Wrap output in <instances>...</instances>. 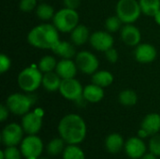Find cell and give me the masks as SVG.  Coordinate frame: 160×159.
I'll return each instance as SVG.
<instances>
[{
	"label": "cell",
	"mask_w": 160,
	"mask_h": 159,
	"mask_svg": "<svg viewBox=\"0 0 160 159\" xmlns=\"http://www.w3.org/2000/svg\"><path fill=\"white\" fill-rule=\"evenodd\" d=\"M154 18H155L156 22H158V23L160 25V10L158 12V13H157V14H156V15H155V16H154Z\"/></svg>",
	"instance_id": "obj_40"
},
{
	"label": "cell",
	"mask_w": 160,
	"mask_h": 159,
	"mask_svg": "<svg viewBox=\"0 0 160 159\" xmlns=\"http://www.w3.org/2000/svg\"><path fill=\"white\" fill-rule=\"evenodd\" d=\"M43 75L35 67H28L22 70L18 76V84L22 91L31 93L42 84Z\"/></svg>",
	"instance_id": "obj_3"
},
{
	"label": "cell",
	"mask_w": 160,
	"mask_h": 159,
	"mask_svg": "<svg viewBox=\"0 0 160 159\" xmlns=\"http://www.w3.org/2000/svg\"><path fill=\"white\" fill-rule=\"evenodd\" d=\"M125 147L123 137L118 133H112L105 140V148L110 154H118Z\"/></svg>",
	"instance_id": "obj_18"
},
{
	"label": "cell",
	"mask_w": 160,
	"mask_h": 159,
	"mask_svg": "<svg viewBox=\"0 0 160 159\" xmlns=\"http://www.w3.org/2000/svg\"><path fill=\"white\" fill-rule=\"evenodd\" d=\"M66 142L65 141L59 137V138H54L52 140H51L47 146H46V151H47V154L51 157H57L59 156L60 154L63 153L64 149L66 148L65 146Z\"/></svg>",
	"instance_id": "obj_23"
},
{
	"label": "cell",
	"mask_w": 160,
	"mask_h": 159,
	"mask_svg": "<svg viewBox=\"0 0 160 159\" xmlns=\"http://www.w3.org/2000/svg\"><path fill=\"white\" fill-rule=\"evenodd\" d=\"M63 1H64V5L66 7L75 9V10L81 4V0H63Z\"/></svg>",
	"instance_id": "obj_36"
},
{
	"label": "cell",
	"mask_w": 160,
	"mask_h": 159,
	"mask_svg": "<svg viewBox=\"0 0 160 159\" xmlns=\"http://www.w3.org/2000/svg\"><path fill=\"white\" fill-rule=\"evenodd\" d=\"M141 128L144 129L149 136H154L160 131V115L158 113L147 114L142 122Z\"/></svg>",
	"instance_id": "obj_17"
},
{
	"label": "cell",
	"mask_w": 160,
	"mask_h": 159,
	"mask_svg": "<svg viewBox=\"0 0 160 159\" xmlns=\"http://www.w3.org/2000/svg\"><path fill=\"white\" fill-rule=\"evenodd\" d=\"M43 112L40 109L35 112H28L22 118V127L27 135H37L42 127Z\"/></svg>",
	"instance_id": "obj_10"
},
{
	"label": "cell",
	"mask_w": 160,
	"mask_h": 159,
	"mask_svg": "<svg viewBox=\"0 0 160 159\" xmlns=\"http://www.w3.org/2000/svg\"><path fill=\"white\" fill-rule=\"evenodd\" d=\"M28 42L38 49H52L60 40L57 28L49 23L39 24L34 27L27 36Z\"/></svg>",
	"instance_id": "obj_2"
},
{
	"label": "cell",
	"mask_w": 160,
	"mask_h": 159,
	"mask_svg": "<svg viewBox=\"0 0 160 159\" xmlns=\"http://www.w3.org/2000/svg\"><path fill=\"white\" fill-rule=\"evenodd\" d=\"M121 37L127 45L137 46L141 41V32L136 26L128 23L121 31Z\"/></svg>",
	"instance_id": "obj_16"
},
{
	"label": "cell",
	"mask_w": 160,
	"mask_h": 159,
	"mask_svg": "<svg viewBox=\"0 0 160 159\" xmlns=\"http://www.w3.org/2000/svg\"><path fill=\"white\" fill-rule=\"evenodd\" d=\"M77 65L70 59H63L56 65V73L62 80L74 78L77 73Z\"/></svg>",
	"instance_id": "obj_15"
},
{
	"label": "cell",
	"mask_w": 160,
	"mask_h": 159,
	"mask_svg": "<svg viewBox=\"0 0 160 159\" xmlns=\"http://www.w3.org/2000/svg\"><path fill=\"white\" fill-rule=\"evenodd\" d=\"M37 15L39 19L41 20H44V21H47V20H50L52 18H53L54 16V10H53V7L48 4H40L37 7Z\"/></svg>",
	"instance_id": "obj_29"
},
{
	"label": "cell",
	"mask_w": 160,
	"mask_h": 159,
	"mask_svg": "<svg viewBox=\"0 0 160 159\" xmlns=\"http://www.w3.org/2000/svg\"><path fill=\"white\" fill-rule=\"evenodd\" d=\"M11 62L10 59L4 53H2L0 55V72L1 73H5L6 71H8L10 67Z\"/></svg>",
	"instance_id": "obj_34"
},
{
	"label": "cell",
	"mask_w": 160,
	"mask_h": 159,
	"mask_svg": "<svg viewBox=\"0 0 160 159\" xmlns=\"http://www.w3.org/2000/svg\"><path fill=\"white\" fill-rule=\"evenodd\" d=\"M38 159H47V158H45V157H38Z\"/></svg>",
	"instance_id": "obj_41"
},
{
	"label": "cell",
	"mask_w": 160,
	"mask_h": 159,
	"mask_svg": "<svg viewBox=\"0 0 160 159\" xmlns=\"http://www.w3.org/2000/svg\"><path fill=\"white\" fill-rule=\"evenodd\" d=\"M90 43L92 47L100 52H106L113 45V37L108 32L97 31L90 37Z\"/></svg>",
	"instance_id": "obj_13"
},
{
	"label": "cell",
	"mask_w": 160,
	"mask_h": 159,
	"mask_svg": "<svg viewBox=\"0 0 160 159\" xmlns=\"http://www.w3.org/2000/svg\"><path fill=\"white\" fill-rule=\"evenodd\" d=\"M59 136L67 144L82 143L87 133V127L84 120L78 114L69 113L65 115L58 124Z\"/></svg>",
	"instance_id": "obj_1"
},
{
	"label": "cell",
	"mask_w": 160,
	"mask_h": 159,
	"mask_svg": "<svg viewBox=\"0 0 160 159\" xmlns=\"http://www.w3.org/2000/svg\"><path fill=\"white\" fill-rule=\"evenodd\" d=\"M89 39V30L85 25H77L71 31V40L75 45H82Z\"/></svg>",
	"instance_id": "obj_22"
},
{
	"label": "cell",
	"mask_w": 160,
	"mask_h": 159,
	"mask_svg": "<svg viewBox=\"0 0 160 159\" xmlns=\"http://www.w3.org/2000/svg\"><path fill=\"white\" fill-rule=\"evenodd\" d=\"M92 82L93 83L100 86V87H107L111 85L113 82V76L111 72L105 71V70H100L96 73H94L92 77Z\"/></svg>",
	"instance_id": "obj_24"
},
{
	"label": "cell",
	"mask_w": 160,
	"mask_h": 159,
	"mask_svg": "<svg viewBox=\"0 0 160 159\" xmlns=\"http://www.w3.org/2000/svg\"><path fill=\"white\" fill-rule=\"evenodd\" d=\"M142 9L137 0H119L116 5V15L125 23H132L136 22Z\"/></svg>",
	"instance_id": "obj_5"
},
{
	"label": "cell",
	"mask_w": 160,
	"mask_h": 159,
	"mask_svg": "<svg viewBox=\"0 0 160 159\" xmlns=\"http://www.w3.org/2000/svg\"><path fill=\"white\" fill-rule=\"evenodd\" d=\"M140 159H158V157L155 156L153 153L149 152V153H145Z\"/></svg>",
	"instance_id": "obj_38"
},
{
	"label": "cell",
	"mask_w": 160,
	"mask_h": 159,
	"mask_svg": "<svg viewBox=\"0 0 160 159\" xmlns=\"http://www.w3.org/2000/svg\"><path fill=\"white\" fill-rule=\"evenodd\" d=\"M19 7L22 11H32L37 7V0H21Z\"/></svg>",
	"instance_id": "obj_33"
},
{
	"label": "cell",
	"mask_w": 160,
	"mask_h": 159,
	"mask_svg": "<svg viewBox=\"0 0 160 159\" xmlns=\"http://www.w3.org/2000/svg\"><path fill=\"white\" fill-rule=\"evenodd\" d=\"M77 67L85 74H93L98 67V60L95 54L87 51H82L76 55Z\"/></svg>",
	"instance_id": "obj_11"
},
{
	"label": "cell",
	"mask_w": 160,
	"mask_h": 159,
	"mask_svg": "<svg viewBox=\"0 0 160 159\" xmlns=\"http://www.w3.org/2000/svg\"><path fill=\"white\" fill-rule=\"evenodd\" d=\"M156 48L148 43L139 44L135 50V58L138 62L142 64H147L153 62L157 57Z\"/></svg>",
	"instance_id": "obj_14"
},
{
	"label": "cell",
	"mask_w": 160,
	"mask_h": 159,
	"mask_svg": "<svg viewBox=\"0 0 160 159\" xmlns=\"http://www.w3.org/2000/svg\"><path fill=\"white\" fill-rule=\"evenodd\" d=\"M142 11L147 16H155L160 10V0H139Z\"/></svg>",
	"instance_id": "obj_26"
},
{
	"label": "cell",
	"mask_w": 160,
	"mask_h": 159,
	"mask_svg": "<svg viewBox=\"0 0 160 159\" xmlns=\"http://www.w3.org/2000/svg\"><path fill=\"white\" fill-rule=\"evenodd\" d=\"M123 22L120 20V18L116 15V16H111L109 17L106 22H105V26H106V29L109 31V32H116L120 29L121 27V23Z\"/></svg>",
	"instance_id": "obj_31"
},
{
	"label": "cell",
	"mask_w": 160,
	"mask_h": 159,
	"mask_svg": "<svg viewBox=\"0 0 160 159\" xmlns=\"http://www.w3.org/2000/svg\"><path fill=\"white\" fill-rule=\"evenodd\" d=\"M63 159H85L83 150L77 144H68L62 153Z\"/></svg>",
	"instance_id": "obj_25"
},
{
	"label": "cell",
	"mask_w": 160,
	"mask_h": 159,
	"mask_svg": "<svg viewBox=\"0 0 160 159\" xmlns=\"http://www.w3.org/2000/svg\"><path fill=\"white\" fill-rule=\"evenodd\" d=\"M61 78L57 73L48 72L43 75L42 78V86L49 92H55L59 90L61 85Z\"/></svg>",
	"instance_id": "obj_21"
},
{
	"label": "cell",
	"mask_w": 160,
	"mask_h": 159,
	"mask_svg": "<svg viewBox=\"0 0 160 159\" xmlns=\"http://www.w3.org/2000/svg\"><path fill=\"white\" fill-rule=\"evenodd\" d=\"M56 65H57V63L52 56L46 55L40 59V61L38 63V68L41 72L48 73V72H52L53 69H55Z\"/></svg>",
	"instance_id": "obj_28"
},
{
	"label": "cell",
	"mask_w": 160,
	"mask_h": 159,
	"mask_svg": "<svg viewBox=\"0 0 160 159\" xmlns=\"http://www.w3.org/2000/svg\"><path fill=\"white\" fill-rule=\"evenodd\" d=\"M104 97V91L102 87L93 83L85 86L83 88V99L91 102V103H97L102 100Z\"/></svg>",
	"instance_id": "obj_19"
},
{
	"label": "cell",
	"mask_w": 160,
	"mask_h": 159,
	"mask_svg": "<svg viewBox=\"0 0 160 159\" xmlns=\"http://www.w3.org/2000/svg\"><path fill=\"white\" fill-rule=\"evenodd\" d=\"M138 135H139V137L141 138V139H145V138H147L148 136H149V134L144 130V129H142V128H141L140 130H139V133H138Z\"/></svg>",
	"instance_id": "obj_39"
},
{
	"label": "cell",
	"mask_w": 160,
	"mask_h": 159,
	"mask_svg": "<svg viewBox=\"0 0 160 159\" xmlns=\"http://www.w3.org/2000/svg\"><path fill=\"white\" fill-rule=\"evenodd\" d=\"M1 159H22V155L16 146H7L0 152Z\"/></svg>",
	"instance_id": "obj_30"
},
{
	"label": "cell",
	"mask_w": 160,
	"mask_h": 159,
	"mask_svg": "<svg viewBox=\"0 0 160 159\" xmlns=\"http://www.w3.org/2000/svg\"><path fill=\"white\" fill-rule=\"evenodd\" d=\"M8 108L7 107V105H1L0 106V121L1 122H5L8 117Z\"/></svg>",
	"instance_id": "obj_37"
},
{
	"label": "cell",
	"mask_w": 160,
	"mask_h": 159,
	"mask_svg": "<svg viewBox=\"0 0 160 159\" xmlns=\"http://www.w3.org/2000/svg\"><path fill=\"white\" fill-rule=\"evenodd\" d=\"M53 25L58 31L63 33L71 32L79 22V14L75 9L71 8H62L57 11L53 18Z\"/></svg>",
	"instance_id": "obj_4"
},
{
	"label": "cell",
	"mask_w": 160,
	"mask_h": 159,
	"mask_svg": "<svg viewBox=\"0 0 160 159\" xmlns=\"http://www.w3.org/2000/svg\"><path fill=\"white\" fill-rule=\"evenodd\" d=\"M146 144L140 137H131L125 142L124 150L131 159H140L146 153Z\"/></svg>",
	"instance_id": "obj_12"
},
{
	"label": "cell",
	"mask_w": 160,
	"mask_h": 159,
	"mask_svg": "<svg viewBox=\"0 0 160 159\" xmlns=\"http://www.w3.org/2000/svg\"><path fill=\"white\" fill-rule=\"evenodd\" d=\"M105 55H106V58L108 59V61L111 63H116V61L118 60V52L112 47L105 52Z\"/></svg>",
	"instance_id": "obj_35"
},
{
	"label": "cell",
	"mask_w": 160,
	"mask_h": 159,
	"mask_svg": "<svg viewBox=\"0 0 160 159\" xmlns=\"http://www.w3.org/2000/svg\"><path fill=\"white\" fill-rule=\"evenodd\" d=\"M23 128L22 125L10 123L7 125L1 132V142L7 146H17L23 140Z\"/></svg>",
	"instance_id": "obj_8"
},
{
	"label": "cell",
	"mask_w": 160,
	"mask_h": 159,
	"mask_svg": "<svg viewBox=\"0 0 160 159\" xmlns=\"http://www.w3.org/2000/svg\"><path fill=\"white\" fill-rule=\"evenodd\" d=\"M59 91L61 95L68 100L78 101L83 98L82 86L75 78L62 80Z\"/></svg>",
	"instance_id": "obj_9"
},
{
	"label": "cell",
	"mask_w": 160,
	"mask_h": 159,
	"mask_svg": "<svg viewBox=\"0 0 160 159\" xmlns=\"http://www.w3.org/2000/svg\"><path fill=\"white\" fill-rule=\"evenodd\" d=\"M119 102L127 107H131L134 106L137 101H138V96L137 94L130 89H126L123 90L120 94H119Z\"/></svg>",
	"instance_id": "obj_27"
},
{
	"label": "cell",
	"mask_w": 160,
	"mask_h": 159,
	"mask_svg": "<svg viewBox=\"0 0 160 159\" xmlns=\"http://www.w3.org/2000/svg\"><path fill=\"white\" fill-rule=\"evenodd\" d=\"M52 51L57 55L61 56L63 59H70L76 53V50L71 43L68 41H61V40H59L52 47Z\"/></svg>",
	"instance_id": "obj_20"
},
{
	"label": "cell",
	"mask_w": 160,
	"mask_h": 159,
	"mask_svg": "<svg viewBox=\"0 0 160 159\" xmlns=\"http://www.w3.org/2000/svg\"><path fill=\"white\" fill-rule=\"evenodd\" d=\"M34 103L33 98L30 96L16 93L10 95L6 102L9 112L16 115H24L30 111Z\"/></svg>",
	"instance_id": "obj_7"
},
{
	"label": "cell",
	"mask_w": 160,
	"mask_h": 159,
	"mask_svg": "<svg viewBox=\"0 0 160 159\" xmlns=\"http://www.w3.org/2000/svg\"><path fill=\"white\" fill-rule=\"evenodd\" d=\"M148 147L151 153H153L158 157H160V135L156 134L152 136L149 141Z\"/></svg>",
	"instance_id": "obj_32"
},
{
	"label": "cell",
	"mask_w": 160,
	"mask_h": 159,
	"mask_svg": "<svg viewBox=\"0 0 160 159\" xmlns=\"http://www.w3.org/2000/svg\"><path fill=\"white\" fill-rule=\"evenodd\" d=\"M44 149L42 140L37 135H28L20 144V150L25 159H38Z\"/></svg>",
	"instance_id": "obj_6"
}]
</instances>
